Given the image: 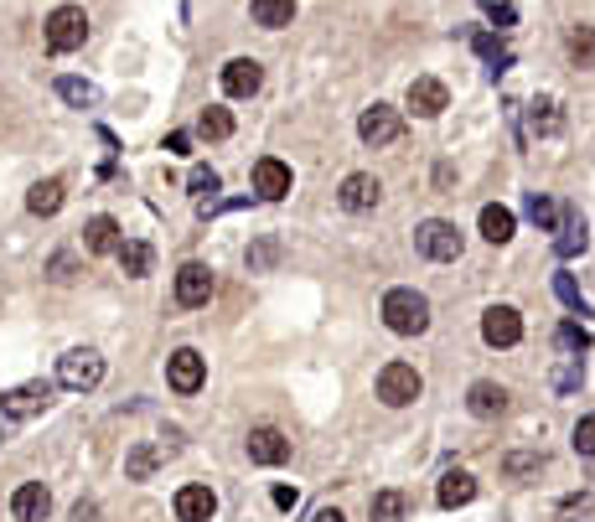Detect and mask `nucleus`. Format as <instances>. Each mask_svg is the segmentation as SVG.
Wrapping results in <instances>:
<instances>
[{
  "label": "nucleus",
  "mask_w": 595,
  "mask_h": 522,
  "mask_svg": "<svg viewBox=\"0 0 595 522\" xmlns=\"http://www.w3.org/2000/svg\"><path fill=\"white\" fill-rule=\"evenodd\" d=\"M383 326H389L394 336H420V331H430V300H425L420 290H409V285L389 290V295H383Z\"/></svg>",
  "instance_id": "obj_1"
},
{
  "label": "nucleus",
  "mask_w": 595,
  "mask_h": 522,
  "mask_svg": "<svg viewBox=\"0 0 595 522\" xmlns=\"http://www.w3.org/2000/svg\"><path fill=\"white\" fill-rule=\"evenodd\" d=\"M414 249H420L430 264H456L461 249H466V233L456 223H445V218H425L414 228Z\"/></svg>",
  "instance_id": "obj_2"
},
{
  "label": "nucleus",
  "mask_w": 595,
  "mask_h": 522,
  "mask_svg": "<svg viewBox=\"0 0 595 522\" xmlns=\"http://www.w3.org/2000/svg\"><path fill=\"white\" fill-rule=\"evenodd\" d=\"M57 383L73 388V393L99 388V383H104V357H99V352H88V347L63 352V357H57Z\"/></svg>",
  "instance_id": "obj_3"
},
{
  "label": "nucleus",
  "mask_w": 595,
  "mask_h": 522,
  "mask_svg": "<svg viewBox=\"0 0 595 522\" xmlns=\"http://www.w3.org/2000/svg\"><path fill=\"white\" fill-rule=\"evenodd\" d=\"M420 393H425V378L414 373L409 362H389V367L378 373V398H383L389 409H404V404H414Z\"/></svg>",
  "instance_id": "obj_4"
},
{
  "label": "nucleus",
  "mask_w": 595,
  "mask_h": 522,
  "mask_svg": "<svg viewBox=\"0 0 595 522\" xmlns=\"http://www.w3.org/2000/svg\"><path fill=\"white\" fill-rule=\"evenodd\" d=\"M88 42V16H83V6H57L52 16H47V47L52 52H78Z\"/></svg>",
  "instance_id": "obj_5"
},
{
  "label": "nucleus",
  "mask_w": 595,
  "mask_h": 522,
  "mask_svg": "<svg viewBox=\"0 0 595 522\" xmlns=\"http://www.w3.org/2000/svg\"><path fill=\"white\" fill-rule=\"evenodd\" d=\"M357 135H363V145L383 150V145H394L404 135V114L389 109V104H373V109H363V119H357Z\"/></svg>",
  "instance_id": "obj_6"
},
{
  "label": "nucleus",
  "mask_w": 595,
  "mask_h": 522,
  "mask_svg": "<svg viewBox=\"0 0 595 522\" xmlns=\"http://www.w3.org/2000/svg\"><path fill=\"white\" fill-rule=\"evenodd\" d=\"M166 383H171L176 393H197V388L207 383V362H202V352H197V347H176V352L166 357Z\"/></svg>",
  "instance_id": "obj_7"
},
{
  "label": "nucleus",
  "mask_w": 595,
  "mask_h": 522,
  "mask_svg": "<svg viewBox=\"0 0 595 522\" xmlns=\"http://www.w3.org/2000/svg\"><path fill=\"white\" fill-rule=\"evenodd\" d=\"M47 404H52V383H42V378L0 393V414H6V419H32V414H42Z\"/></svg>",
  "instance_id": "obj_8"
},
{
  "label": "nucleus",
  "mask_w": 595,
  "mask_h": 522,
  "mask_svg": "<svg viewBox=\"0 0 595 522\" xmlns=\"http://www.w3.org/2000/svg\"><path fill=\"white\" fill-rule=\"evenodd\" d=\"M482 342L487 347H518L523 342V316L513 311V305H492V311L482 316Z\"/></svg>",
  "instance_id": "obj_9"
},
{
  "label": "nucleus",
  "mask_w": 595,
  "mask_h": 522,
  "mask_svg": "<svg viewBox=\"0 0 595 522\" xmlns=\"http://www.w3.org/2000/svg\"><path fill=\"white\" fill-rule=\"evenodd\" d=\"M213 517H218V491L213 486L192 481V486L176 491V522H213Z\"/></svg>",
  "instance_id": "obj_10"
},
{
  "label": "nucleus",
  "mask_w": 595,
  "mask_h": 522,
  "mask_svg": "<svg viewBox=\"0 0 595 522\" xmlns=\"http://www.w3.org/2000/svg\"><path fill=\"white\" fill-rule=\"evenodd\" d=\"M207 295H213V269L207 264H182L176 269V305L197 311V305H207Z\"/></svg>",
  "instance_id": "obj_11"
},
{
  "label": "nucleus",
  "mask_w": 595,
  "mask_h": 522,
  "mask_svg": "<svg viewBox=\"0 0 595 522\" xmlns=\"http://www.w3.org/2000/svg\"><path fill=\"white\" fill-rule=\"evenodd\" d=\"M254 192H259V202H285L290 197V166L275 156H259L254 161Z\"/></svg>",
  "instance_id": "obj_12"
},
{
  "label": "nucleus",
  "mask_w": 595,
  "mask_h": 522,
  "mask_svg": "<svg viewBox=\"0 0 595 522\" xmlns=\"http://www.w3.org/2000/svg\"><path fill=\"white\" fill-rule=\"evenodd\" d=\"M259 83H264V68L254 63V57H233V63H223V94L228 99L259 94Z\"/></svg>",
  "instance_id": "obj_13"
},
{
  "label": "nucleus",
  "mask_w": 595,
  "mask_h": 522,
  "mask_svg": "<svg viewBox=\"0 0 595 522\" xmlns=\"http://www.w3.org/2000/svg\"><path fill=\"white\" fill-rule=\"evenodd\" d=\"M409 109L420 119H435V114L451 109V88H445L440 78H414L409 83Z\"/></svg>",
  "instance_id": "obj_14"
},
{
  "label": "nucleus",
  "mask_w": 595,
  "mask_h": 522,
  "mask_svg": "<svg viewBox=\"0 0 595 522\" xmlns=\"http://www.w3.org/2000/svg\"><path fill=\"white\" fill-rule=\"evenodd\" d=\"M249 460L254 466H280V460H290V440L275 424H259V429H249Z\"/></svg>",
  "instance_id": "obj_15"
},
{
  "label": "nucleus",
  "mask_w": 595,
  "mask_h": 522,
  "mask_svg": "<svg viewBox=\"0 0 595 522\" xmlns=\"http://www.w3.org/2000/svg\"><path fill=\"white\" fill-rule=\"evenodd\" d=\"M378 197H383V187L368 176V171H352L347 181H342V192H337V202H342V212H373L378 207Z\"/></svg>",
  "instance_id": "obj_16"
},
{
  "label": "nucleus",
  "mask_w": 595,
  "mask_h": 522,
  "mask_svg": "<svg viewBox=\"0 0 595 522\" xmlns=\"http://www.w3.org/2000/svg\"><path fill=\"white\" fill-rule=\"evenodd\" d=\"M11 512H16V522H47V512H52V491H47L42 481H21L16 497H11Z\"/></svg>",
  "instance_id": "obj_17"
},
{
  "label": "nucleus",
  "mask_w": 595,
  "mask_h": 522,
  "mask_svg": "<svg viewBox=\"0 0 595 522\" xmlns=\"http://www.w3.org/2000/svg\"><path fill=\"white\" fill-rule=\"evenodd\" d=\"M435 502H440L445 512H456V507L476 502V476H471V471H445V476H440V491H435Z\"/></svg>",
  "instance_id": "obj_18"
},
{
  "label": "nucleus",
  "mask_w": 595,
  "mask_h": 522,
  "mask_svg": "<svg viewBox=\"0 0 595 522\" xmlns=\"http://www.w3.org/2000/svg\"><path fill=\"white\" fill-rule=\"evenodd\" d=\"M119 269H125L130 274V280H145V274H151L156 269V249H151V243H145V238H125V243H119Z\"/></svg>",
  "instance_id": "obj_19"
},
{
  "label": "nucleus",
  "mask_w": 595,
  "mask_h": 522,
  "mask_svg": "<svg viewBox=\"0 0 595 522\" xmlns=\"http://www.w3.org/2000/svg\"><path fill=\"white\" fill-rule=\"evenodd\" d=\"M466 409H471L476 419H497V414H508V388H497V383H471Z\"/></svg>",
  "instance_id": "obj_20"
},
{
  "label": "nucleus",
  "mask_w": 595,
  "mask_h": 522,
  "mask_svg": "<svg viewBox=\"0 0 595 522\" xmlns=\"http://www.w3.org/2000/svg\"><path fill=\"white\" fill-rule=\"evenodd\" d=\"M176 450V440H156V445H135L130 450V460H125V476L130 481H145V476H151L156 466H161V460Z\"/></svg>",
  "instance_id": "obj_21"
},
{
  "label": "nucleus",
  "mask_w": 595,
  "mask_h": 522,
  "mask_svg": "<svg viewBox=\"0 0 595 522\" xmlns=\"http://www.w3.org/2000/svg\"><path fill=\"white\" fill-rule=\"evenodd\" d=\"M554 249H559V259H575V254H585V249H590L585 218H580L575 207H564V228H559V238H554Z\"/></svg>",
  "instance_id": "obj_22"
},
{
  "label": "nucleus",
  "mask_w": 595,
  "mask_h": 522,
  "mask_svg": "<svg viewBox=\"0 0 595 522\" xmlns=\"http://www.w3.org/2000/svg\"><path fill=\"white\" fill-rule=\"evenodd\" d=\"M63 181H57V176H47V181H37V187L32 192H26V212H37V218H52V212L57 207H63Z\"/></svg>",
  "instance_id": "obj_23"
},
{
  "label": "nucleus",
  "mask_w": 595,
  "mask_h": 522,
  "mask_svg": "<svg viewBox=\"0 0 595 522\" xmlns=\"http://www.w3.org/2000/svg\"><path fill=\"white\" fill-rule=\"evenodd\" d=\"M83 243H88V254H119V223L114 218H88Z\"/></svg>",
  "instance_id": "obj_24"
},
{
  "label": "nucleus",
  "mask_w": 595,
  "mask_h": 522,
  "mask_svg": "<svg viewBox=\"0 0 595 522\" xmlns=\"http://www.w3.org/2000/svg\"><path fill=\"white\" fill-rule=\"evenodd\" d=\"M564 52H570V63H575V68H595V26L575 21V26H570V37H564Z\"/></svg>",
  "instance_id": "obj_25"
},
{
  "label": "nucleus",
  "mask_w": 595,
  "mask_h": 522,
  "mask_svg": "<svg viewBox=\"0 0 595 522\" xmlns=\"http://www.w3.org/2000/svg\"><path fill=\"white\" fill-rule=\"evenodd\" d=\"M249 11H254V21L264 32H280V26H290V16H295V0H249Z\"/></svg>",
  "instance_id": "obj_26"
},
{
  "label": "nucleus",
  "mask_w": 595,
  "mask_h": 522,
  "mask_svg": "<svg viewBox=\"0 0 595 522\" xmlns=\"http://www.w3.org/2000/svg\"><path fill=\"white\" fill-rule=\"evenodd\" d=\"M528 125H533V135H559L564 130V114H559L554 99H533L528 104Z\"/></svg>",
  "instance_id": "obj_27"
},
{
  "label": "nucleus",
  "mask_w": 595,
  "mask_h": 522,
  "mask_svg": "<svg viewBox=\"0 0 595 522\" xmlns=\"http://www.w3.org/2000/svg\"><path fill=\"white\" fill-rule=\"evenodd\" d=\"M197 135H202V140H228V135H233V114H228L223 104H207L202 119H197Z\"/></svg>",
  "instance_id": "obj_28"
},
{
  "label": "nucleus",
  "mask_w": 595,
  "mask_h": 522,
  "mask_svg": "<svg viewBox=\"0 0 595 522\" xmlns=\"http://www.w3.org/2000/svg\"><path fill=\"white\" fill-rule=\"evenodd\" d=\"M482 238H487V243H508V238H513V212L497 207V202L482 207Z\"/></svg>",
  "instance_id": "obj_29"
},
{
  "label": "nucleus",
  "mask_w": 595,
  "mask_h": 522,
  "mask_svg": "<svg viewBox=\"0 0 595 522\" xmlns=\"http://www.w3.org/2000/svg\"><path fill=\"white\" fill-rule=\"evenodd\" d=\"M57 99H68L73 109H94L99 104V88L88 78H57Z\"/></svg>",
  "instance_id": "obj_30"
},
{
  "label": "nucleus",
  "mask_w": 595,
  "mask_h": 522,
  "mask_svg": "<svg viewBox=\"0 0 595 522\" xmlns=\"http://www.w3.org/2000/svg\"><path fill=\"white\" fill-rule=\"evenodd\" d=\"M409 512V497H404V491H378V497L368 502V517L373 522H399Z\"/></svg>",
  "instance_id": "obj_31"
},
{
  "label": "nucleus",
  "mask_w": 595,
  "mask_h": 522,
  "mask_svg": "<svg viewBox=\"0 0 595 522\" xmlns=\"http://www.w3.org/2000/svg\"><path fill=\"white\" fill-rule=\"evenodd\" d=\"M523 207H528V218L539 223V233H559V212H564V207H554V202H549V197H539V192H533Z\"/></svg>",
  "instance_id": "obj_32"
},
{
  "label": "nucleus",
  "mask_w": 595,
  "mask_h": 522,
  "mask_svg": "<svg viewBox=\"0 0 595 522\" xmlns=\"http://www.w3.org/2000/svg\"><path fill=\"white\" fill-rule=\"evenodd\" d=\"M275 264H280V243L275 238L249 243V274H264V269H275Z\"/></svg>",
  "instance_id": "obj_33"
},
{
  "label": "nucleus",
  "mask_w": 595,
  "mask_h": 522,
  "mask_svg": "<svg viewBox=\"0 0 595 522\" xmlns=\"http://www.w3.org/2000/svg\"><path fill=\"white\" fill-rule=\"evenodd\" d=\"M192 192L202 197L197 207H213V192H218V171H213V166H197V171H192Z\"/></svg>",
  "instance_id": "obj_34"
},
{
  "label": "nucleus",
  "mask_w": 595,
  "mask_h": 522,
  "mask_svg": "<svg viewBox=\"0 0 595 522\" xmlns=\"http://www.w3.org/2000/svg\"><path fill=\"white\" fill-rule=\"evenodd\" d=\"M554 295H559L564 305H570V311H580V316H585V300H580V290H575L570 274H554Z\"/></svg>",
  "instance_id": "obj_35"
},
{
  "label": "nucleus",
  "mask_w": 595,
  "mask_h": 522,
  "mask_svg": "<svg viewBox=\"0 0 595 522\" xmlns=\"http://www.w3.org/2000/svg\"><path fill=\"white\" fill-rule=\"evenodd\" d=\"M559 347L585 352V347H590V331H585V326H575V321H564V326H559Z\"/></svg>",
  "instance_id": "obj_36"
},
{
  "label": "nucleus",
  "mask_w": 595,
  "mask_h": 522,
  "mask_svg": "<svg viewBox=\"0 0 595 522\" xmlns=\"http://www.w3.org/2000/svg\"><path fill=\"white\" fill-rule=\"evenodd\" d=\"M575 450H580V455H595V414H585V419L575 424Z\"/></svg>",
  "instance_id": "obj_37"
},
{
  "label": "nucleus",
  "mask_w": 595,
  "mask_h": 522,
  "mask_svg": "<svg viewBox=\"0 0 595 522\" xmlns=\"http://www.w3.org/2000/svg\"><path fill=\"white\" fill-rule=\"evenodd\" d=\"M539 466H544V455H508V460H502V471H508V476H528Z\"/></svg>",
  "instance_id": "obj_38"
},
{
  "label": "nucleus",
  "mask_w": 595,
  "mask_h": 522,
  "mask_svg": "<svg viewBox=\"0 0 595 522\" xmlns=\"http://www.w3.org/2000/svg\"><path fill=\"white\" fill-rule=\"evenodd\" d=\"M580 378H585V373H580V357H575L570 367H559V373H554V388L570 393V388H580Z\"/></svg>",
  "instance_id": "obj_39"
},
{
  "label": "nucleus",
  "mask_w": 595,
  "mask_h": 522,
  "mask_svg": "<svg viewBox=\"0 0 595 522\" xmlns=\"http://www.w3.org/2000/svg\"><path fill=\"white\" fill-rule=\"evenodd\" d=\"M52 280H57V285L73 280V254H57V259H52Z\"/></svg>",
  "instance_id": "obj_40"
},
{
  "label": "nucleus",
  "mask_w": 595,
  "mask_h": 522,
  "mask_svg": "<svg viewBox=\"0 0 595 522\" xmlns=\"http://www.w3.org/2000/svg\"><path fill=\"white\" fill-rule=\"evenodd\" d=\"M166 150H171V156H187V150H192V135H187V130L166 135Z\"/></svg>",
  "instance_id": "obj_41"
},
{
  "label": "nucleus",
  "mask_w": 595,
  "mask_h": 522,
  "mask_svg": "<svg viewBox=\"0 0 595 522\" xmlns=\"http://www.w3.org/2000/svg\"><path fill=\"white\" fill-rule=\"evenodd\" d=\"M94 517H99V502H78L73 507V522H94Z\"/></svg>",
  "instance_id": "obj_42"
},
{
  "label": "nucleus",
  "mask_w": 595,
  "mask_h": 522,
  "mask_svg": "<svg viewBox=\"0 0 595 522\" xmlns=\"http://www.w3.org/2000/svg\"><path fill=\"white\" fill-rule=\"evenodd\" d=\"M275 507H285V512L295 507V486H275Z\"/></svg>",
  "instance_id": "obj_43"
},
{
  "label": "nucleus",
  "mask_w": 595,
  "mask_h": 522,
  "mask_svg": "<svg viewBox=\"0 0 595 522\" xmlns=\"http://www.w3.org/2000/svg\"><path fill=\"white\" fill-rule=\"evenodd\" d=\"M311 522H347V517H342V512H337V507H321V512H316V517H311Z\"/></svg>",
  "instance_id": "obj_44"
}]
</instances>
